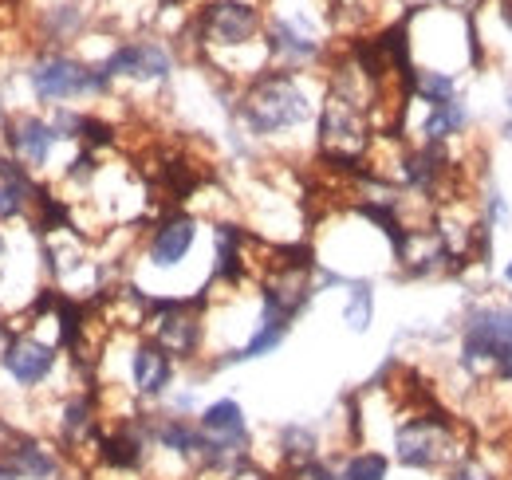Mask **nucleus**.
Segmentation results:
<instances>
[{
    "label": "nucleus",
    "mask_w": 512,
    "mask_h": 480,
    "mask_svg": "<svg viewBox=\"0 0 512 480\" xmlns=\"http://www.w3.org/2000/svg\"><path fill=\"white\" fill-rule=\"evenodd\" d=\"M320 103L316 91L308 87L304 75L296 71H280V67H264L260 75H253L237 103L233 115L245 126V134L256 142H280L304 126L320 119Z\"/></svg>",
    "instance_id": "1"
},
{
    "label": "nucleus",
    "mask_w": 512,
    "mask_h": 480,
    "mask_svg": "<svg viewBox=\"0 0 512 480\" xmlns=\"http://www.w3.org/2000/svg\"><path fill=\"white\" fill-rule=\"evenodd\" d=\"M461 457H469V437L446 410H414L390 429V461L406 473H446Z\"/></svg>",
    "instance_id": "2"
},
{
    "label": "nucleus",
    "mask_w": 512,
    "mask_h": 480,
    "mask_svg": "<svg viewBox=\"0 0 512 480\" xmlns=\"http://www.w3.org/2000/svg\"><path fill=\"white\" fill-rule=\"evenodd\" d=\"M24 87L40 107H64L75 99H103L115 83L99 71V63H83L67 52H40L24 67Z\"/></svg>",
    "instance_id": "3"
},
{
    "label": "nucleus",
    "mask_w": 512,
    "mask_h": 480,
    "mask_svg": "<svg viewBox=\"0 0 512 480\" xmlns=\"http://www.w3.org/2000/svg\"><path fill=\"white\" fill-rule=\"evenodd\" d=\"M260 32H264V16H260L256 0H209L193 20V36L209 52L253 48Z\"/></svg>",
    "instance_id": "4"
},
{
    "label": "nucleus",
    "mask_w": 512,
    "mask_h": 480,
    "mask_svg": "<svg viewBox=\"0 0 512 480\" xmlns=\"http://www.w3.org/2000/svg\"><path fill=\"white\" fill-rule=\"evenodd\" d=\"M60 370V343H44L32 331L8 335L0 347V378L12 386V394H40Z\"/></svg>",
    "instance_id": "5"
},
{
    "label": "nucleus",
    "mask_w": 512,
    "mask_h": 480,
    "mask_svg": "<svg viewBox=\"0 0 512 480\" xmlns=\"http://www.w3.org/2000/svg\"><path fill=\"white\" fill-rule=\"evenodd\" d=\"M264 56H268V67L304 75V67L323 60V32L304 12L296 16L272 12L264 24Z\"/></svg>",
    "instance_id": "6"
},
{
    "label": "nucleus",
    "mask_w": 512,
    "mask_h": 480,
    "mask_svg": "<svg viewBox=\"0 0 512 480\" xmlns=\"http://www.w3.org/2000/svg\"><path fill=\"white\" fill-rule=\"evenodd\" d=\"M174 382H178V362L170 359L154 339H146V335L130 339L127 390L138 406H154L158 410L166 402V394L174 390Z\"/></svg>",
    "instance_id": "7"
},
{
    "label": "nucleus",
    "mask_w": 512,
    "mask_h": 480,
    "mask_svg": "<svg viewBox=\"0 0 512 480\" xmlns=\"http://www.w3.org/2000/svg\"><path fill=\"white\" fill-rule=\"evenodd\" d=\"M99 71L111 83L127 79V83H142V87H158L174 75V52L162 40H127L99 60Z\"/></svg>",
    "instance_id": "8"
},
{
    "label": "nucleus",
    "mask_w": 512,
    "mask_h": 480,
    "mask_svg": "<svg viewBox=\"0 0 512 480\" xmlns=\"http://www.w3.org/2000/svg\"><path fill=\"white\" fill-rule=\"evenodd\" d=\"M56 146H60V134L52 119L44 115H12L0 126V150H8L16 162H24L32 174H40L44 166H52L56 158Z\"/></svg>",
    "instance_id": "9"
},
{
    "label": "nucleus",
    "mask_w": 512,
    "mask_h": 480,
    "mask_svg": "<svg viewBox=\"0 0 512 480\" xmlns=\"http://www.w3.org/2000/svg\"><path fill=\"white\" fill-rule=\"evenodd\" d=\"M99 433H103V410H99L95 394H91V390H75V394H67L64 402H60V410H56L52 441L75 461V453L95 449Z\"/></svg>",
    "instance_id": "10"
},
{
    "label": "nucleus",
    "mask_w": 512,
    "mask_h": 480,
    "mask_svg": "<svg viewBox=\"0 0 512 480\" xmlns=\"http://www.w3.org/2000/svg\"><path fill=\"white\" fill-rule=\"evenodd\" d=\"M4 461L20 480H67V469H71V457L36 429H16L12 445L4 449Z\"/></svg>",
    "instance_id": "11"
},
{
    "label": "nucleus",
    "mask_w": 512,
    "mask_h": 480,
    "mask_svg": "<svg viewBox=\"0 0 512 480\" xmlns=\"http://www.w3.org/2000/svg\"><path fill=\"white\" fill-rule=\"evenodd\" d=\"M197 233H201V221L193 213H166L154 233L146 237V248H142V260L146 268L154 272H174L182 268L197 248Z\"/></svg>",
    "instance_id": "12"
},
{
    "label": "nucleus",
    "mask_w": 512,
    "mask_h": 480,
    "mask_svg": "<svg viewBox=\"0 0 512 480\" xmlns=\"http://www.w3.org/2000/svg\"><path fill=\"white\" fill-rule=\"evenodd\" d=\"M272 449H276V473H292V469H304L320 457H331V449L323 445L320 425L312 421H284L272 437Z\"/></svg>",
    "instance_id": "13"
},
{
    "label": "nucleus",
    "mask_w": 512,
    "mask_h": 480,
    "mask_svg": "<svg viewBox=\"0 0 512 480\" xmlns=\"http://www.w3.org/2000/svg\"><path fill=\"white\" fill-rule=\"evenodd\" d=\"M465 130H469V103L457 95V99H449V103L426 107L422 126H418V138L430 142V146H446L453 138H461Z\"/></svg>",
    "instance_id": "14"
},
{
    "label": "nucleus",
    "mask_w": 512,
    "mask_h": 480,
    "mask_svg": "<svg viewBox=\"0 0 512 480\" xmlns=\"http://www.w3.org/2000/svg\"><path fill=\"white\" fill-rule=\"evenodd\" d=\"M335 473L339 480H390V453L371 449V445H355L347 453H335Z\"/></svg>",
    "instance_id": "15"
},
{
    "label": "nucleus",
    "mask_w": 512,
    "mask_h": 480,
    "mask_svg": "<svg viewBox=\"0 0 512 480\" xmlns=\"http://www.w3.org/2000/svg\"><path fill=\"white\" fill-rule=\"evenodd\" d=\"M87 28V8L79 0H56L40 16V32L48 44H67Z\"/></svg>",
    "instance_id": "16"
},
{
    "label": "nucleus",
    "mask_w": 512,
    "mask_h": 480,
    "mask_svg": "<svg viewBox=\"0 0 512 480\" xmlns=\"http://www.w3.org/2000/svg\"><path fill=\"white\" fill-rule=\"evenodd\" d=\"M371 323H375V280L355 276L347 284V300H343V327L351 335H367Z\"/></svg>",
    "instance_id": "17"
},
{
    "label": "nucleus",
    "mask_w": 512,
    "mask_h": 480,
    "mask_svg": "<svg viewBox=\"0 0 512 480\" xmlns=\"http://www.w3.org/2000/svg\"><path fill=\"white\" fill-rule=\"evenodd\" d=\"M481 221L489 225V233H509L512 229V209H509V197L501 185H485V197H481Z\"/></svg>",
    "instance_id": "18"
},
{
    "label": "nucleus",
    "mask_w": 512,
    "mask_h": 480,
    "mask_svg": "<svg viewBox=\"0 0 512 480\" xmlns=\"http://www.w3.org/2000/svg\"><path fill=\"white\" fill-rule=\"evenodd\" d=\"M446 480H505V477H501L485 457H473V453H469V457H461L457 465H449Z\"/></svg>",
    "instance_id": "19"
},
{
    "label": "nucleus",
    "mask_w": 512,
    "mask_h": 480,
    "mask_svg": "<svg viewBox=\"0 0 512 480\" xmlns=\"http://www.w3.org/2000/svg\"><path fill=\"white\" fill-rule=\"evenodd\" d=\"M280 480H339V473H335V461H331V457H320V461H312V465H304V469L284 473Z\"/></svg>",
    "instance_id": "20"
},
{
    "label": "nucleus",
    "mask_w": 512,
    "mask_h": 480,
    "mask_svg": "<svg viewBox=\"0 0 512 480\" xmlns=\"http://www.w3.org/2000/svg\"><path fill=\"white\" fill-rule=\"evenodd\" d=\"M217 480H280V473L276 469H268V465H260V461H241L237 469H229L225 477H217Z\"/></svg>",
    "instance_id": "21"
},
{
    "label": "nucleus",
    "mask_w": 512,
    "mask_h": 480,
    "mask_svg": "<svg viewBox=\"0 0 512 480\" xmlns=\"http://www.w3.org/2000/svg\"><path fill=\"white\" fill-rule=\"evenodd\" d=\"M12 256H16V244L8 237V229H0V288H4L8 276H12Z\"/></svg>",
    "instance_id": "22"
},
{
    "label": "nucleus",
    "mask_w": 512,
    "mask_h": 480,
    "mask_svg": "<svg viewBox=\"0 0 512 480\" xmlns=\"http://www.w3.org/2000/svg\"><path fill=\"white\" fill-rule=\"evenodd\" d=\"M497 16H501V24H505V32L512 36V0H497Z\"/></svg>",
    "instance_id": "23"
},
{
    "label": "nucleus",
    "mask_w": 512,
    "mask_h": 480,
    "mask_svg": "<svg viewBox=\"0 0 512 480\" xmlns=\"http://www.w3.org/2000/svg\"><path fill=\"white\" fill-rule=\"evenodd\" d=\"M0 480H20V477H16V473H12V465H8L4 457H0Z\"/></svg>",
    "instance_id": "24"
},
{
    "label": "nucleus",
    "mask_w": 512,
    "mask_h": 480,
    "mask_svg": "<svg viewBox=\"0 0 512 480\" xmlns=\"http://www.w3.org/2000/svg\"><path fill=\"white\" fill-rule=\"evenodd\" d=\"M501 142H512V119L501 122Z\"/></svg>",
    "instance_id": "25"
},
{
    "label": "nucleus",
    "mask_w": 512,
    "mask_h": 480,
    "mask_svg": "<svg viewBox=\"0 0 512 480\" xmlns=\"http://www.w3.org/2000/svg\"><path fill=\"white\" fill-rule=\"evenodd\" d=\"M8 335H12V327H4V319H0V347L8 343Z\"/></svg>",
    "instance_id": "26"
},
{
    "label": "nucleus",
    "mask_w": 512,
    "mask_h": 480,
    "mask_svg": "<svg viewBox=\"0 0 512 480\" xmlns=\"http://www.w3.org/2000/svg\"><path fill=\"white\" fill-rule=\"evenodd\" d=\"M505 284H509V288H512V260H509V264H505Z\"/></svg>",
    "instance_id": "27"
},
{
    "label": "nucleus",
    "mask_w": 512,
    "mask_h": 480,
    "mask_svg": "<svg viewBox=\"0 0 512 480\" xmlns=\"http://www.w3.org/2000/svg\"><path fill=\"white\" fill-rule=\"evenodd\" d=\"M505 103H509V119H512V91H509V99H505Z\"/></svg>",
    "instance_id": "28"
}]
</instances>
